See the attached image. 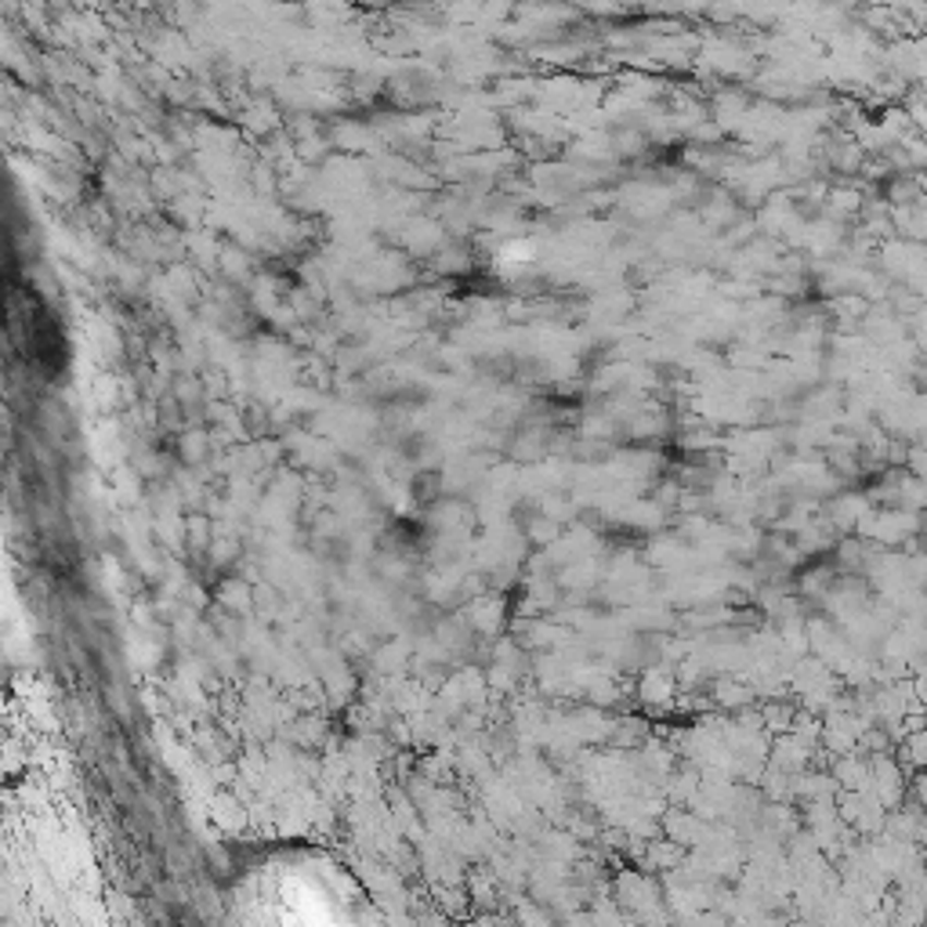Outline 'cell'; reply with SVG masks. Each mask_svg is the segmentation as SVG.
Masks as SVG:
<instances>
[{
	"instance_id": "obj_1",
	"label": "cell",
	"mask_w": 927,
	"mask_h": 927,
	"mask_svg": "<svg viewBox=\"0 0 927 927\" xmlns=\"http://www.w3.org/2000/svg\"><path fill=\"white\" fill-rule=\"evenodd\" d=\"M214 927H388V917L341 855L287 841L254 847L229 866Z\"/></svg>"
}]
</instances>
